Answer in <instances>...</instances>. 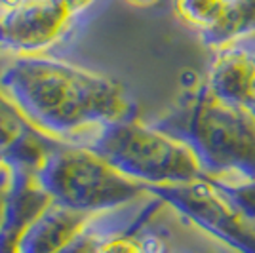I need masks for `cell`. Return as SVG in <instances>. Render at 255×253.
<instances>
[{
  "label": "cell",
  "mask_w": 255,
  "mask_h": 253,
  "mask_svg": "<svg viewBox=\"0 0 255 253\" xmlns=\"http://www.w3.org/2000/svg\"><path fill=\"white\" fill-rule=\"evenodd\" d=\"M73 145L94 150L128 179L145 187L183 185L206 177L189 145L137 118L107 124Z\"/></svg>",
  "instance_id": "3957f363"
},
{
  "label": "cell",
  "mask_w": 255,
  "mask_h": 253,
  "mask_svg": "<svg viewBox=\"0 0 255 253\" xmlns=\"http://www.w3.org/2000/svg\"><path fill=\"white\" fill-rule=\"evenodd\" d=\"M250 111H252V113H254V116H255V103L252 107H250Z\"/></svg>",
  "instance_id": "ffe728a7"
},
{
  "label": "cell",
  "mask_w": 255,
  "mask_h": 253,
  "mask_svg": "<svg viewBox=\"0 0 255 253\" xmlns=\"http://www.w3.org/2000/svg\"><path fill=\"white\" fill-rule=\"evenodd\" d=\"M0 168H2V166H0Z\"/></svg>",
  "instance_id": "44dd1931"
},
{
  "label": "cell",
  "mask_w": 255,
  "mask_h": 253,
  "mask_svg": "<svg viewBox=\"0 0 255 253\" xmlns=\"http://www.w3.org/2000/svg\"><path fill=\"white\" fill-rule=\"evenodd\" d=\"M11 171V190L6 219L0 227V253H17L25 227L50 204V198L36 187L31 173Z\"/></svg>",
  "instance_id": "30bf717a"
},
{
  "label": "cell",
  "mask_w": 255,
  "mask_h": 253,
  "mask_svg": "<svg viewBox=\"0 0 255 253\" xmlns=\"http://www.w3.org/2000/svg\"><path fill=\"white\" fill-rule=\"evenodd\" d=\"M250 34H255V0H227L221 19L200 38L206 46L217 50L236 44Z\"/></svg>",
  "instance_id": "8fae6325"
},
{
  "label": "cell",
  "mask_w": 255,
  "mask_h": 253,
  "mask_svg": "<svg viewBox=\"0 0 255 253\" xmlns=\"http://www.w3.org/2000/svg\"><path fill=\"white\" fill-rule=\"evenodd\" d=\"M206 86L225 103L250 109L255 103V52L238 44L217 48Z\"/></svg>",
  "instance_id": "ba28073f"
},
{
  "label": "cell",
  "mask_w": 255,
  "mask_h": 253,
  "mask_svg": "<svg viewBox=\"0 0 255 253\" xmlns=\"http://www.w3.org/2000/svg\"><path fill=\"white\" fill-rule=\"evenodd\" d=\"M126 2L133 8H152V6H158L162 0H126Z\"/></svg>",
  "instance_id": "e0dca14e"
},
{
  "label": "cell",
  "mask_w": 255,
  "mask_h": 253,
  "mask_svg": "<svg viewBox=\"0 0 255 253\" xmlns=\"http://www.w3.org/2000/svg\"><path fill=\"white\" fill-rule=\"evenodd\" d=\"M171 6L175 17L183 25L202 36L221 19L227 0H171Z\"/></svg>",
  "instance_id": "7c38bea8"
},
{
  "label": "cell",
  "mask_w": 255,
  "mask_h": 253,
  "mask_svg": "<svg viewBox=\"0 0 255 253\" xmlns=\"http://www.w3.org/2000/svg\"><path fill=\"white\" fill-rule=\"evenodd\" d=\"M244 213L255 227V177H206Z\"/></svg>",
  "instance_id": "5bb4252c"
},
{
  "label": "cell",
  "mask_w": 255,
  "mask_h": 253,
  "mask_svg": "<svg viewBox=\"0 0 255 253\" xmlns=\"http://www.w3.org/2000/svg\"><path fill=\"white\" fill-rule=\"evenodd\" d=\"M23 0H0V10L2 8H11V6H15V4H19Z\"/></svg>",
  "instance_id": "ac0fdd59"
},
{
  "label": "cell",
  "mask_w": 255,
  "mask_h": 253,
  "mask_svg": "<svg viewBox=\"0 0 255 253\" xmlns=\"http://www.w3.org/2000/svg\"><path fill=\"white\" fill-rule=\"evenodd\" d=\"M0 92L40 131L65 143L137 118V103L120 82L52 55H6Z\"/></svg>",
  "instance_id": "6da1fadb"
},
{
  "label": "cell",
  "mask_w": 255,
  "mask_h": 253,
  "mask_svg": "<svg viewBox=\"0 0 255 253\" xmlns=\"http://www.w3.org/2000/svg\"><path fill=\"white\" fill-rule=\"evenodd\" d=\"M55 143L0 92V166L32 175Z\"/></svg>",
  "instance_id": "52a82bcc"
},
{
  "label": "cell",
  "mask_w": 255,
  "mask_h": 253,
  "mask_svg": "<svg viewBox=\"0 0 255 253\" xmlns=\"http://www.w3.org/2000/svg\"><path fill=\"white\" fill-rule=\"evenodd\" d=\"M36 187L53 202L80 213H103L149 196L145 185L113 168L94 150L57 141L32 173Z\"/></svg>",
  "instance_id": "277c9868"
},
{
  "label": "cell",
  "mask_w": 255,
  "mask_h": 253,
  "mask_svg": "<svg viewBox=\"0 0 255 253\" xmlns=\"http://www.w3.org/2000/svg\"><path fill=\"white\" fill-rule=\"evenodd\" d=\"M160 253H173V252H171L170 248L166 246V242H164V246H162V250H160Z\"/></svg>",
  "instance_id": "d6986e66"
},
{
  "label": "cell",
  "mask_w": 255,
  "mask_h": 253,
  "mask_svg": "<svg viewBox=\"0 0 255 253\" xmlns=\"http://www.w3.org/2000/svg\"><path fill=\"white\" fill-rule=\"evenodd\" d=\"M90 217L50 202L21 232L17 253H59Z\"/></svg>",
  "instance_id": "9c48e42d"
},
{
  "label": "cell",
  "mask_w": 255,
  "mask_h": 253,
  "mask_svg": "<svg viewBox=\"0 0 255 253\" xmlns=\"http://www.w3.org/2000/svg\"><path fill=\"white\" fill-rule=\"evenodd\" d=\"M150 124L189 145L206 177H255L254 113L217 99L206 82Z\"/></svg>",
  "instance_id": "7a4b0ae2"
},
{
  "label": "cell",
  "mask_w": 255,
  "mask_h": 253,
  "mask_svg": "<svg viewBox=\"0 0 255 253\" xmlns=\"http://www.w3.org/2000/svg\"><path fill=\"white\" fill-rule=\"evenodd\" d=\"M10 190H11V171L6 166H2L0 168V227H2V223L6 219Z\"/></svg>",
  "instance_id": "9a60e30c"
},
{
  "label": "cell",
  "mask_w": 255,
  "mask_h": 253,
  "mask_svg": "<svg viewBox=\"0 0 255 253\" xmlns=\"http://www.w3.org/2000/svg\"><path fill=\"white\" fill-rule=\"evenodd\" d=\"M147 190L236 252L255 253V227L210 179L147 187Z\"/></svg>",
  "instance_id": "5b68a950"
},
{
  "label": "cell",
  "mask_w": 255,
  "mask_h": 253,
  "mask_svg": "<svg viewBox=\"0 0 255 253\" xmlns=\"http://www.w3.org/2000/svg\"><path fill=\"white\" fill-rule=\"evenodd\" d=\"M80 17L61 0H23L0 10V53L48 55Z\"/></svg>",
  "instance_id": "8992f818"
},
{
  "label": "cell",
  "mask_w": 255,
  "mask_h": 253,
  "mask_svg": "<svg viewBox=\"0 0 255 253\" xmlns=\"http://www.w3.org/2000/svg\"><path fill=\"white\" fill-rule=\"evenodd\" d=\"M147 221H141L133 229L120 232L107 240L99 253H160L164 240L156 232L147 229Z\"/></svg>",
  "instance_id": "4fadbf2b"
},
{
  "label": "cell",
  "mask_w": 255,
  "mask_h": 253,
  "mask_svg": "<svg viewBox=\"0 0 255 253\" xmlns=\"http://www.w3.org/2000/svg\"><path fill=\"white\" fill-rule=\"evenodd\" d=\"M61 2H63L65 6L73 11V13H75L76 17H82L86 11L96 4V0H61Z\"/></svg>",
  "instance_id": "2e32d148"
}]
</instances>
